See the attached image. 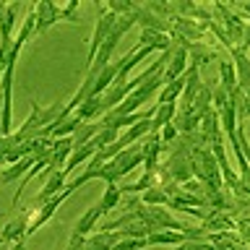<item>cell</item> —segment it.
<instances>
[{"instance_id":"10","label":"cell","mask_w":250,"mask_h":250,"mask_svg":"<svg viewBox=\"0 0 250 250\" xmlns=\"http://www.w3.org/2000/svg\"><path fill=\"white\" fill-rule=\"evenodd\" d=\"M94 154H97V146H94L91 141H89V144H83V146H76L73 151H70V156H68V162H65V167H62V172H65V175H70V172L78 169L83 162H89Z\"/></svg>"},{"instance_id":"1","label":"cell","mask_w":250,"mask_h":250,"mask_svg":"<svg viewBox=\"0 0 250 250\" xmlns=\"http://www.w3.org/2000/svg\"><path fill=\"white\" fill-rule=\"evenodd\" d=\"M70 195H73V190H70V188H65V190H60L58 195H52L50 201H44L42 208H34V216L29 219V227H26V237H29V234H34L37 229H42V224L50 222V219L55 216V211H58L62 203L70 198Z\"/></svg>"},{"instance_id":"15","label":"cell","mask_w":250,"mask_h":250,"mask_svg":"<svg viewBox=\"0 0 250 250\" xmlns=\"http://www.w3.org/2000/svg\"><path fill=\"white\" fill-rule=\"evenodd\" d=\"M156 183V172H144L136 183H130V185H125V188H120L123 193H130V195H138V193H144L146 188H151Z\"/></svg>"},{"instance_id":"3","label":"cell","mask_w":250,"mask_h":250,"mask_svg":"<svg viewBox=\"0 0 250 250\" xmlns=\"http://www.w3.org/2000/svg\"><path fill=\"white\" fill-rule=\"evenodd\" d=\"M31 11H34V37L47 34V31L60 21V5L50 3V0L34 3V5H31Z\"/></svg>"},{"instance_id":"11","label":"cell","mask_w":250,"mask_h":250,"mask_svg":"<svg viewBox=\"0 0 250 250\" xmlns=\"http://www.w3.org/2000/svg\"><path fill=\"white\" fill-rule=\"evenodd\" d=\"M208 60H216V52L211 50L208 44H203V42L188 44V62H190V65H195L201 70V65H206Z\"/></svg>"},{"instance_id":"17","label":"cell","mask_w":250,"mask_h":250,"mask_svg":"<svg viewBox=\"0 0 250 250\" xmlns=\"http://www.w3.org/2000/svg\"><path fill=\"white\" fill-rule=\"evenodd\" d=\"M102 8H104V11H109V13H115V16H133L138 5L130 3V0H107Z\"/></svg>"},{"instance_id":"18","label":"cell","mask_w":250,"mask_h":250,"mask_svg":"<svg viewBox=\"0 0 250 250\" xmlns=\"http://www.w3.org/2000/svg\"><path fill=\"white\" fill-rule=\"evenodd\" d=\"M141 248H146L144 240H128V237H123V240L115 242L112 250H141Z\"/></svg>"},{"instance_id":"8","label":"cell","mask_w":250,"mask_h":250,"mask_svg":"<svg viewBox=\"0 0 250 250\" xmlns=\"http://www.w3.org/2000/svg\"><path fill=\"white\" fill-rule=\"evenodd\" d=\"M37 159H34V154H29V156H23L21 162H16V164H5L3 169H0V188H5V185H11V183H16L21 175H26L29 172V167L34 164Z\"/></svg>"},{"instance_id":"9","label":"cell","mask_w":250,"mask_h":250,"mask_svg":"<svg viewBox=\"0 0 250 250\" xmlns=\"http://www.w3.org/2000/svg\"><path fill=\"white\" fill-rule=\"evenodd\" d=\"M138 47H151V50L156 52H164L172 47V39L167 34H162V31H151V29H141L138 34Z\"/></svg>"},{"instance_id":"20","label":"cell","mask_w":250,"mask_h":250,"mask_svg":"<svg viewBox=\"0 0 250 250\" xmlns=\"http://www.w3.org/2000/svg\"><path fill=\"white\" fill-rule=\"evenodd\" d=\"M156 133H159V141H162L164 146H167L169 141H175V138H177V128H175L172 123H169V125H164V128H159Z\"/></svg>"},{"instance_id":"13","label":"cell","mask_w":250,"mask_h":250,"mask_svg":"<svg viewBox=\"0 0 250 250\" xmlns=\"http://www.w3.org/2000/svg\"><path fill=\"white\" fill-rule=\"evenodd\" d=\"M175 112H177V104H156V112L151 117V130H159L164 125H169L175 120Z\"/></svg>"},{"instance_id":"4","label":"cell","mask_w":250,"mask_h":250,"mask_svg":"<svg viewBox=\"0 0 250 250\" xmlns=\"http://www.w3.org/2000/svg\"><path fill=\"white\" fill-rule=\"evenodd\" d=\"M104 214H107L104 206H102V203H94L91 208H86L83 214L78 216V222L73 224L70 234H73V237H86V234H91L99 227V222H102V216H104Z\"/></svg>"},{"instance_id":"23","label":"cell","mask_w":250,"mask_h":250,"mask_svg":"<svg viewBox=\"0 0 250 250\" xmlns=\"http://www.w3.org/2000/svg\"><path fill=\"white\" fill-rule=\"evenodd\" d=\"M0 245H3V242H0Z\"/></svg>"},{"instance_id":"19","label":"cell","mask_w":250,"mask_h":250,"mask_svg":"<svg viewBox=\"0 0 250 250\" xmlns=\"http://www.w3.org/2000/svg\"><path fill=\"white\" fill-rule=\"evenodd\" d=\"M76 11H78V0H70L68 5L60 8V19H62V21H78V19H76Z\"/></svg>"},{"instance_id":"22","label":"cell","mask_w":250,"mask_h":250,"mask_svg":"<svg viewBox=\"0 0 250 250\" xmlns=\"http://www.w3.org/2000/svg\"><path fill=\"white\" fill-rule=\"evenodd\" d=\"M3 11H5V3L0 0V19H3Z\"/></svg>"},{"instance_id":"12","label":"cell","mask_w":250,"mask_h":250,"mask_svg":"<svg viewBox=\"0 0 250 250\" xmlns=\"http://www.w3.org/2000/svg\"><path fill=\"white\" fill-rule=\"evenodd\" d=\"M219 76H222V89L227 94H232L234 89H237V78H234V68H232V60H227V58H219Z\"/></svg>"},{"instance_id":"5","label":"cell","mask_w":250,"mask_h":250,"mask_svg":"<svg viewBox=\"0 0 250 250\" xmlns=\"http://www.w3.org/2000/svg\"><path fill=\"white\" fill-rule=\"evenodd\" d=\"M29 214H31V208L29 211H23L21 216H16L11 219L3 229H0V242H8V245H13V242H26V227H29Z\"/></svg>"},{"instance_id":"7","label":"cell","mask_w":250,"mask_h":250,"mask_svg":"<svg viewBox=\"0 0 250 250\" xmlns=\"http://www.w3.org/2000/svg\"><path fill=\"white\" fill-rule=\"evenodd\" d=\"M65 180H68V175H65V172H62V169H52L50 175H47V180H44L42 190L37 193L34 203H37V206H42L44 201H50L52 195H58V193L62 190V185H65Z\"/></svg>"},{"instance_id":"21","label":"cell","mask_w":250,"mask_h":250,"mask_svg":"<svg viewBox=\"0 0 250 250\" xmlns=\"http://www.w3.org/2000/svg\"><path fill=\"white\" fill-rule=\"evenodd\" d=\"M8 250H26V242H13Z\"/></svg>"},{"instance_id":"2","label":"cell","mask_w":250,"mask_h":250,"mask_svg":"<svg viewBox=\"0 0 250 250\" xmlns=\"http://www.w3.org/2000/svg\"><path fill=\"white\" fill-rule=\"evenodd\" d=\"M164 175L169 183H188L193 177V162H190V151L188 148H177L175 154L164 164Z\"/></svg>"},{"instance_id":"16","label":"cell","mask_w":250,"mask_h":250,"mask_svg":"<svg viewBox=\"0 0 250 250\" xmlns=\"http://www.w3.org/2000/svg\"><path fill=\"white\" fill-rule=\"evenodd\" d=\"M120 198H123L120 185H107V188H104V195L99 198V203L104 206V211L109 214V211H115V208H117V203H120Z\"/></svg>"},{"instance_id":"6","label":"cell","mask_w":250,"mask_h":250,"mask_svg":"<svg viewBox=\"0 0 250 250\" xmlns=\"http://www.w3.org/2000/svg\"><path fill=\"white\" fill-rule=\"evenodd\" d=\"M185 70H188V47L172 44V55H169V60H167V65H164V70H162L164 83H169V81H175V78H180Z\"/></svg>"},{"instance_id":"14","label":"cell","mask_w":250,"mask_h":250,"mask_svg":"<svg viewBox=\"0 0 250 250\" xmlns=\"http://www.w3.org/2000/svg\"><path fill=\"white\" fill-rule=\"evenodd\" d=\"M167 201H169V195L164 193V188L162 185H151V188H146L144 195H141V203L144 206H167Z\"/></svg>"}]
</instances>
